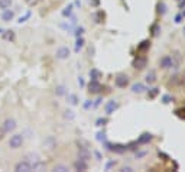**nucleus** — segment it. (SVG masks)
<instances>
[{"mask_svg":"<svg viewBox=\"0 0 185 172\" xmlns=\"http://www.w3.org/2000/svg\"><path fill=\"white\" fill-rule=\"evenodd\" d=\"M15 171L16 172H29V171H32V166H31V163L28 160H20V162L16 163Z\"/></svg>","mask_w":185,"mask_h":172,"instance_id":"nucleus-2","label":"nucleus"},{"mask_svg":"<svg viewBox=\"0 0 185 172\" xmlns=\"http://www.w3.org/2000/svg\"><path fill=\"white\" fill-rule=\"evenodd\" d=\"M68 101H69L71 104H77V101H78V100H77V96L69 94V96H68Z\"/></svg>","mask_w":185,"mask_h":172,"instance_id":"nucleus-21","label":"nucleus"},{"mask_svg":"<svg viewBox=\"0 0 185 172\" xmlns=\"http://www.w3.org/2000/svg\"><path fill=\"white\" fill-rule=\"evenodd\" d=\"M184 6H185V0H184V2H181V3H179V7H184Z\"/></svg>","mask_w":185,"mask_h":172,"instance_id":"nucleus-39","label":"nucleus"},{"mask_svg":"<svg viewBox=\"0 0 185 172\" xmlns=\"http://www.w3.org/2000/svg\"><path fill=\"white\" fill-rule=\"evenodd\" d=\"M74 168L77 169V171H87V162L85 160H82V159H80V160H77L75 162V165H74Z\"/></svg>","mask_w":185,"mask_h":172,"instance_id":"nucleus-11","label":"nucleus"},{"mask_svg":"<svg viewBox=\"0 0 185 172\" xmlns=\"http://www.w3.org/2000/svg\"><path fill=\"white\" fill-rule=\"evenodd\" d=\"M82 32H84V28H77L75 35H77V36H80V35H82Z\"/></svg>","mask_w":185,"mask_h":172,"instance_id":"nucleus-30","label":"nucleus"},{"mask_svg":"<svg viewBox=\"0 0 185 172\" xmlns=\"http://www.w3.org/2000/svg\"><path fill=\"white\" fill-rule=\"evenodd\" d=\"M100 75H101V72H100L99 69H91V71H90V77H91V80H99V78H100Z\"/></svg>","mask_w":185,"mask_h":172,"instance_id":"nucleus-16","label":"nucleus"},{"mask_svg":"<svg viewBox=\"0 0 185 172\" xmlns=\"http://www.w3.org/2000/svg\"><path fill=\"white\" fill-rule=\"evenodd\" d=\"M90 106H91V101H87V103L84 104V107H85V109H90Z\"/></svg>","mask_w":185,"mask_h":172,"instance_id":"nucleus-35","label":"nucleus"},{"mask_svg":"<svg viewBox=\"0 0 185 172\" xmlns=\"http://www.w3.org/2000/svg\"><path fill=\"white\" fill-rule=\"evenodd\" d=\"M90 2H92V5H94V6L99 5V0H90Z\"/></svg>","mask_w":185,"mask_h":172,"instance_id":"nucleus-37","label":"nucleus"},{"mask_svg":"<svg viewBox=\"0 0 185 172\" xmlns=\"http://www.w3.org/2000/svg\"><path fill=\"white\" fill-rule=\"evenodd\" d=\"M127 84H129V78H127V75H119V77L116 78V85H117V87L123 88V87H126Z\"/></svg>","mask_w":185,"mask_h":172,"instance_id":"nucleus-5","label":"nucleus"},{"mask_svg":"<svg viewBox=\"0 0 185 172\" xmlns=\"http://www.w3.org/2000/svg\"><path fill=\"white\" fill-rule=\"evenodd\" d=\"M116 109H117V103H116L114 100H113V101H109V103L106 104V113H107V114H112Z\"/></svg>","mask_w":185,"mask_h":172,"instance_id":"nucleus-10","label":"nucleus"},{"mask_svg":"<svg viewBox=\"0 0 185 172\" xmlns=\"http://www.w3.org/2000/svg\"><path fill=\"white\" fill-rule=\"evenodd\" d=\"M184 16H185V12H184Z\"/></svg>","mask_w":185,"mask_h":172,"instance_id":"nucleus-42","label":"nucleus"},{"mask_svg":"<svg viewBox=\"0 0 185 172\" xmlns=\"http://www.w3.org/2000/svg\"><path fill=\"white\" fill-rule=\"evenodd\" d=\"M149 45H150V42L149 41H145V42H142V45L139 46V49H146V48H149Z\"/></svg>","mask_w":185,"mask_h":172,"instance_id":"nucleus-25","label":"nucleus"},{"mask_svg":"<svg viewBox=\"0 0 185 172\" xmlns=\"http://www.w3.org/2000/svg\"><path fill=\"white\" fill-rule=\"evenodd\" d=\"M68 56H69V49H68V48L62 46V48H59V49L56 51V58H58V59H67Z\"/></svg>","mask_w":185,"mask_h":172,"instance_id":"nucleus-6","label":"nucleus"},{"mask_svg":"<svg viewBox=\"0 0 185 172\" xmlns=\"http://www.w3.org/2000/svg\"><path fill=\"white\" fill-rule=\"evenodd\" d=\"M3 129H5V132H13V130L16 129V122H15L13 119H7V120H5V123H3Z\"/></svg>","mask_w":185,"mask_h":172,"instance_id":"nucleus-3","label":"nucleus"},{"mask_svg":"<svg viewBox=\"0 0 185 172\" xmlns=\"http://www.w3.org/2000/svg\"><path fill=\"white\" fill-rule=\"evenodd\" d=\"M10 6H12V0H0V9L2 10L10 9Z\"/></svg>","mask_w":185,"mask_h":172,"instance_id":"nucleus-14","label":"nucleus"},{"mask_svg":"<svg viewBox=\"0 0 185 172\" xmlns=\"http://www.w3.org/2000/svg\"><path fill=\"white\" fill-rule=\"evenodd\" d=\"M171 100H172V97H171V96H168V94H166V96H163V97H162V101H163V103H165V104H168V103H169V101H171Z\"/></svg>","mask_w":185,"mask_h":172,"instance_id":"nucleus-26","label":"nucleus"},{"mask_svg":"<svg viewBox=\"0 0 185 172\" xmlns=\"http://www.w3.org/2000/svg\"><path fill=\"white\" fill-rule=\"evenodd\" d=\"M158 91H159L158 88H152V91H150V97H155V96L158 94Z\"/></svg>","mask_w":185,"mask_h":172,"instance_id":"nucleus-31","label":"nucleus"},{"mask_svg":"<svg viewBox=\"0 0 185 172\" xmlns=\"http://www.w3.org/2000/svg\"><path fill=\"white\" fill-rule=\"evenodd\" d=\"M94 18H96V22H101V20L104 19V13H103V12H99Z\"/></svg>","mask_w":185,"mask_h":172,"instance_id":"nucleus-23","label":"nucleus"},{"mask_svg":"<svg viewBox=\"0 0 185 172\" xmlns=\"http://www.w3.org/2000/svg\"><path fill=\"white\" fill-rule=\"evenodd\" d=\"M2 32H3V29H0V33H2Z\"/></svg>","mask_w":185,"mask_h":172,"instance_id":"nucleus-40","label":"nucleus"},{"mask_svg":"<svg viewBox=\"0 0 185 172\" xmlns=\"http://www.w3.org/2000/svg\"><path fill=\"white\" fill-rule=\"evenodd\" d=\"M71 12H72V6L69 5V6H68V7H67V9L62 12V15H64V16H69V15H71Z\"/></svg>","mask_w":185,"mask_h":172,"instance_id":"nucleus-24","label":"nucleus"},{"mask_svg":"<svg viewBox=\"0 0 185 172\" xmlns=\"http://www.w3.org/2000/svg\"><path fill=\"white\" fill-rule=\"evenodd\" d=\"M5 133H6V132H5V129H3V127H0V140H2V139L5 137Z\"/></svg>","mask_w":185,"mask_h":172,"instance_id":"nucleus-32","label":"nucleus"},{"mask_svg":"<svg viewBox=\"0 0 185 172\" xmlns=\"http://www.w3.org/2000/svg\"><path fill=\"white\" fill-rule=\"evenodd\" d=\"M15 18V13L12 12V10H9V9H6V10H3V15H2V19L5 20V22H10L12 19Z\"/></svg>","mask_w":185,"mask_h":172,"instance_id":"nucleus-9","label":"nucleus"},{"mask_svg":"<svg viewBox=\"0 0 185 172\" xmlns=\"http://www.w3.org/2000/svg\"><path fill=\"white\" fill-rule=\"evenodd\" d=\"M5 38H6V39H9V41H13V39H15V33H13V31H6Z\"/></svg>","mask_w":185,"mask_h":172,"instance_id":"nucleus-19","label":"nucleus"},{"mask_svg":"<svg viewBox=\"0 0 185 172\" xmlns=\"http://www.w3.org/2000/svg\"><path fill=\"white\" fill-rule=\"evenodd\" d=\"M184 35H185V28H184Z\"/></svg>","mask_w":185,"mask_h":172,"instance_id":"nucleus-41","label":"nucleus"},{"mask_svg":"<svg viewBox=\"0 0 185 172\" xmlns=\"http://www.w3.org/2000/svg\"><path fill=\"white\" fill-rule=\"evenodd\" d=\"M88 88H90V90H88L90 93H99V91L101 90V85H100V82H99L97 80H91Z\"/></svg>","mask_w":185,"mask_h":172,"instance_id":"nucleus-4","label":"nucleus"},{"mask_svg":"<svg viewBox=\"0 0 185 172\" xmlns=\"http://www.w3.org/2000/svg\"><path fill=\"white\" fill-rule=\"evenodd\" d=\"M150 139H152V135H150V133H143V135L139 137L137 143H146V142H149Z\"/></svg>","mask_w":185,"mask_h":172,"instance_id":"nucleus-15","label":"nucleus"},{"mask_svg":"<svg viewBox=\"0 0 185 172\" xmlns=\"http://www.w3.org/2000/svg\"><path fill=\"white\" fill-rule=\"evenodd\" d=\"M158 12H159V13H161V15H163V13H165V12H166V6H165V5H163V3H161V5H159V6H158Z\"/></svg>","mask_w":185,"mask_h":172,"instance_id":"nucleus-22","label":"nucleus"},{"mask_svg":"<svg viewBox=\"0 0 185 172\" xmlns=\"http://www.w3.org/2000/svg\"><path fill=\"white\" fill-rule=\"evenodd\" d=\"M100 101H101V99H97V100H96V103H94V106H96V107H97V106H99V104H100Z\"/></svg>","mask_w":185,"mask_h":172,"instance_id":"nucleus-36","label":"nucleus"},{"mask_svg":"<svg viewBox=\"0 0 185 172\" xmlns=\"http://www.w3.org/2000/svg\"><path fill=\"white\" fill-rule=\"evenodd\" d=\"M156 80V75H155V71H150L148 75H146V81L148 82H153Z\"/></svg>","mask_w":185,"mask_h":172,"instance_id":"nucleus-18","label":"nucleus"},{"mask_svg":"<svg viewBox=\"0 0 185 172\" xmlns=\"http://www.w3.org/2000/svg\"><path fill=\"white\" fill-rule=\"evenodd\" d=\"M78 84H80V85H81V87H82V85H84V81H82V80L80 78V80H78Z\"/></svg>","mask_w":185,"mask_h":172,"instance_id":"nucleus-38","label":"nucleus"},{"mask_svg":"<svg viewBox=\"0 0 185 172\" xmlns=\"http://www.w3.org/2000/svg\"><path fill=\"white\" fill-rule=\"evenodd\" d=\"M29 16H31V13L28 12V13H26V16H23V18H20V19H19V23H22V22H25V20H26V19L29 18Z\"/></svg>","mask_w":185,"mask_h":172,"instance_id":"nucleus-29","label":"nucleus"},{"mask_svg":"<svg viewBox=\"0 0 185 172\" xmlns=\"http://www.w3.org/2000/svg\"><path fill=\"white\" fill-rule=\"evenodd\" d=\"M181 19H182V16H181V15H178V16L175 18V22H176V23H179V22H181Z\"/></svg>","mask_w":185,"mask_h":172,"instance_id":"nucleus-34","label":"nucleus"},{"mask_svg":"<svg viewBox=\"0 0 185 172\" xmlns=\"http://www.w3.org/2000/svg\"><path fill=\"white\" fill-rule=\"evenodd\" d=\"M55 171H68V169H67L65 166H56V168H55Z\"/></svg>","mask_w":185,"mask_h":172,"instance_id":"nucleus-33","label":"nucleus"},{"mask_svg":"<svg viewBox=\"0 0 185 172\" xmlns=\"http://www.w3.org/2000/svg\"><path fill=\"white\" fill-rule=\"evenodd\" d=\"M107 123V119H99L97 120V126H104Z\"/></svg>","mask_w":185,"mask_h":172,"instance_id":"nucleus-27","label":"nucleus"},{"mask_svg":"<svg viewBox=\"0 0 185 172\" xmlns=\"http://www.w3.org/2000/svg\"><path fill=\"white\" fill-rule=\"evenodd\" d=\"M82 46H84V39L78 36V39H77V44H75V51L78 52V51H80Z\"/></svg>","mask_w":185,"mask_h":172,"instance_id":"nucleus-17","label":"nucleus"},{"mask_svg":"<svg viewBox=\"0 0 185 172\" xmlns=\"http://www.w3.org/2000/svg\"><path fill=\"white\" fill-rule=\"evenodd\" d=\"M22 145H23V137H22V135H13V136L10 137V140H9V146H10L12 149H19Z\"/></svg>","mask_w":185,"mask_h":172,"instance_id":"nucleus-1","label":"nucleus"},{"mask_svg":"<svg viewBox=\"0 0 185 172\" xmlns=\"http://www.w3.org/2000/svg\"><path fill=\"white\" fill-rule=\"evenodd\" d=\"M173 65V61H172V56H169V55H166V56H163L162 59H161V67L162 68H171Z\"/></svg>","mask_w":185,"mask_h":172,"instance_id":"nucleus-8","label":"nucleus"},{"mask_svg":"<svg viewBox=\"0 0 185 172\" xmlns=\"http://www.w3.org/2000/svg\"><path fill=\"white\" fill-rule=\"evenodd\" d=\"M55 93H56L58 96L65 94V87H64V85H58V87H56V90H55Z\"/></svg>","mask_w":185,"mask_h":172,"instance_id":"nucleus-20","label":"nucleus"},{"mask_svg":"<svg viewBox=\"0 0 185 172\" xmlns=\"http://www.w3.org/2000/svg\"><path fill=\"white\" fill-rule=\"evenodd\" d=\"M145 65H146V59H145V58H137V59L133 62V67H135V68H139V69H142Z\"/></svg>","mask_w":185,"mask_h":172,"instance_id":"nucleus-13","label":"nucleus"},{"mask_svg":"<svg viewBox=\"0 0 185 172\" xmlns=\"http://www.w3.org/2000/svg\"><path fill=\"white\" fill-rule=\"evenodd\" d=\"M26 3H28L29 6H35V5L38 3V0H26Z\"/></svg>","mask_w":185,"mask_h":172,"instance_id":"nucleus-28","label":"nucleus"},{"mask_svg":"<svg viewBox=\"0 0 185 172\" xmlns=\"http://www.w3.org/2000/svg\"><path fill=\"white\" fill-rule=\"evenodd\" d=\"M106 146L110 149V150H113V152H117V153H123L127 148L126 146H123V145H112V143H106Z\"/></svg>","mask_w":185,"mask_h":172,"instance_id":"nucleus-7","label":"nucleus"},{"mask_svg":"<svg viewBox=\"0 0 185 172\" xmlns=\"http://www.w3.org/2000/svg\"><path fill=\"white\" fill-rule=\"evenodd\" d=\"M146 88H145V85L143 84H140V82H136V84H133L132 85V91L133 93H137V94H140V93H143Z\"/></svg>","mask_w":185,"mask_h":172,"instance_id":"nucleus-12","label":"nucleus"}]
</instances>
